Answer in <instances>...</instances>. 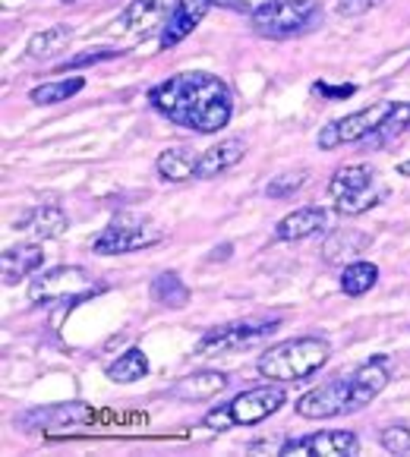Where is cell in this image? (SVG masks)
I'll use <instances>...</instances> for the list:
<instances>
[{"mask_svg": "<svg viewBox=\"0 0 410 457\" xmlns=\"http://www.w3.org/2000/svg\"><path fill=\"white\" fill-rule=\"evenodd\" d=\"M379 281V269L372 262H350L341 271V290L347 296H364Z\"/></svg>", "mask_w": 410, "mask_h": 457, "instance_id": "23", "label": "cell"}, {"mask_svg": "<svg viewBox=\"0 0 410 457\" xmlns=\"http://www.w3.org/2000/svg\"><path fill=\"white\" fill-rule=\"evenodd\" d=\"M391 111H395V101H376V104H370V108L354 111V114L338 117V120L325 123V127L319 129V139H316L319 148L331 152V148L347 145V142L370 139V136L382 127V120L391 114Z\"/></svg>", "mask_w": 410, "mask_h": 457, "instance_id": "7", "label": "cell"}, {"mask_svg": "<svg viewBox=\"0 0 410 457\" xmlns=\"http://www.w3.org/2000/svg\"><path fill=\"white\" fill-rule=\"evenodd\" d=\"M164 240V230L142 215H117L108 228L95 237L92 249L101 256H123L136 249H148Z\"/></svg>", "mask_w": 410, "mask_h": 457, "instance_id": "5", "label": "cell"}, {"mask_svg": "<svg viewBox=\"0 0 410 457\" xmlns=\"http://www.w3.org/2000/svg\"><path fill=\"white\" fill-rule=\"evenodd\" d=\"M196 164H199V158H196L187 145H174V148H164L162 155H158L155 168H158V177H162V180L183 183V180H193L196 177Z\"/></svg>", "mask_w": 410, "mask_h": 457, "instance_id": "19", "label": "cell"}, {"mask_svg": "<svg viewBox=\"0 0 410 457\" xmlns=\"http://www.w3.org/2000/svg\"><path fill=\"white\" fill-rule=\"evenodd\" d=\"M146 372H148V357L139 347H130L127 353H121V357L108 366V378L114 385H133V382H139V378H146Z\"/></svg>", "mask_w": 410, "mask_h": 457, "instance_id": "21", "label": "cell"}, {"mask_svg": "<svg viewBox=\"0 0 410 457\" xmlns=\"http://www.w3.org/2000/svg\"><path fill=\"white\" fill-rule=\"evenodd\" d=\"M82 86H86V79H79V76H73V79H57V82H41V86H35L32 92H29V98H32L35 104H61V101L73 98L76 92H82Z\"/></svg>", "mask_w": 410, "mask_h": 457, "instance_id": "24", "label": "cell"}, {"mask_svg": "<svg viewBox=\"0 0 410 457\" xmlns=\"http://www.w3.org/2000/svg\"><path fill=\"white\" fill-rule=\"evenodd\" d=\"M215 0H177L168 16V26L162 29V47H174L205 20Z\"/></svg>", "mask_w": 410, "mask_h": 457, "instance_id": "13", "label": "cell"}, {"mask_svg": "<svg viewBox=\"0 0 410 457\" xmlns=\"http://www.w3.org/2000/svg\"><path fill=\"white\" fill-rule=\"evenodd\" d=\"M152 300L171 306V310H183L189 303V287L183 284V278L177 271H164L152 281Z\"/></svg>", "mask_w": 410, "mask_h": 457, "instance_id": "22", "label": "cell"}, {"mask_svg": "<svg viewBox=\"0 0 410 457\" xmlns=\"http://www.w3.org/2000/svg\"><path fill=\"white\" fill-rule=\"evenodd\" d=\"M224 388H228V376L215 370H205V372H193V376L171 385V397H177V401H212V397H218Z\"/></svg>", "mask_w": 410, "mask_h": 457, "instance_id": "17", "label": "cell"}, {"mask_svg": "<svg viewBox=\"0 0 410 457\" xmlns=\"http://www.w3.org/2000/svg\"><path fill=\"white\" fill-rule=\"evenodd\" d=\"M278 319H240V322L218 325V328L205 331L202 341L196 344L199 357H218V353H237L243 347H253L272 331H278Z\"/></svg>", "mask_w": 410, "mask_h": 457, "instance_id": "6", "label": "cell"}, {"mask_svg": "<svg viewBox=\"0 0 410 457\" xmlns=\"http://www.w3.org/2000/svg\"><path fill=\"white\" fill-rule=\"evenodd\" d=\"M152 108L193 133H218L228 127L234 98L224 79L212 73H177L148 92Z\"/></svg>", "mask_w": 410, "mask_h": 457, "instance_id": "1", "label": "cell"}, {"mask_svg": "<svg viewBox=\"0 0 410 457\" xmlns=\"http://www.w3.org/2000/svg\"><path fill=\"white\" fill-rule=\"evenodd\" d=\"M13 228L22 230V234H32L35 240H57V237L67 234L70 218L63 215L61 205H35L32 212L16 218Z\"/></svg>", "mask_w": 410, "mask_h": 457, "instance_id": "14", "label": "cell"}, {"mask_svg": "<svg viewBox=\"0 0 410 457\" xmlns=\"http://www.w3.org/2000/svg\"><path fill=\"white\" fill-rule=\"evenodd\" d=\"M382 4L385 0H338L335 13L338 16H364V13H370V10L382 7Z\"/></svg>", "mask_w": 410, "mask_h": 457, "instance_id": "30", "label": "cell"}, {"mask_svg": "<svg viewBox=\"0 0 410 457\" xmlns=\"http://www.w3.org/2000/svg\"><path fill=\"white\" fill-rule=\"evenodd\" d=\"M354 385H350V372L347 376H335L331 382L319 385V388L306 391V395L297 401V413L303 420H331L341 417V413H354Z\"/></svg>", "mask_w": 410, "mask_h": 457, "instance_id": "9", "label": "cell"}, {"mask_svg": "<svg viewBox=\"0 0 410 457\" xmlns=\"http://www.w3.org/2000/svg\"><path fill=\"white\" fill-rule=\"evenodd\" d=\"M41 262H45V253H41L38 243H22V246L7 249V253L0 256V271H4V284L22 281L26 275L38 271Z\"/></svg>", "mask_w": 410, "mask_h": 457, "instance_id": "18", "label": "cell"}, {"mask_svg": "<svg viewBox=\"0 0 410 457\" xmlns=\"http://www.w3.org/2000/svg\"><path fill=\"white\" fill-rule=\"evenodd\" d=\"M331 357V347L325 337L316 335H303V337H290V341L272 344L265 350L255 370L263 372L272 382H303V378L316 376Z\"/></svg>", "mask_w": 410, "mask_h": 457, "instance_id": "2", "label": "cell"}, {"mask_svg": "<svg viewBox=\"0 0 410 457\" xmlns=\"http://www.w3.org/2000/svg\"><path fill=\"white\" fill-rule=\"evenodd\" d=\"M73 41V29L70 26H51V29H41L29 38L26 45V57L29 61H51L57 57L61 51H67V45Z\"/></svg>", "mask_w": 410, "mask_h": 457, "instance_id": "20", "label": "cell"}, {"mask_svg": "<svg viewBox=\"0 0 410 457\" xmlns=\"http://www.w3.org/2000/svg\"><path fill=\"white\" fill-rule=\"evenodd\" d=\"M370 243L366 234H356V230H344V234H331L329 243H325V262L338 265L344 256H354V253H364V246Z\"/></svg>", "mask_w": 410, "mask_h": 457, "instance_id": "25", "label": "cell"}, {"mask_svg": "<svg viewBox=\"0 0 410 457\" xmlns=\"http://www.w3.org/2000/svg\"><path fill=\"white\" fill-rule=\"evenodd\" d=\"M313 92L325 95V98H350L356 88L354 86H325V82H316V86H313Z\"/></svg>", "mask_w": 410, "mask_h": 457, "instance_id": "32", "label": "cell"}, {"mask_svg": "<svg viewBox=\"0 0 410 457\" xmlns=\"http://www.w3.org/2000/svg\"><path fill=\"white\" fill-rule=\"evenodd\" d=\"M306 180H310V174L306 170H288V174H278L269 180V187H265V193L272 195V199H288V195H294L297 189L306 187Z\"/></svg>", "mask_w": 410, "mask_h": 457, "instance_id": "26", "label": "cell"}, {"mask_svg": "<svg viewBox=\"0 0 410 457\" xmlns=\"http://www.w3.org/2000/svg\"><path fill=\"white\" fill-rule=\"evenodd\" d=\"M249 20H253L255 32L265 38H294L322 22V7L316 0H269Z\"/></svg>", "mask_w": 410, "mask_h": 457, "instance_id": "4", "label": "cell"}, {"mask_svg": "<svg viewBox=\"0 0 410 457\" xmlns=\"http://www.w3.org/2000/svg\"><path fill=\"white\" fill-rule=\"evenodd\" d=\"M360 451L354 432H316L306 438H290L281 445V457H354Z\"/></svg>", "mask_w": 410, "mask_h": 457, "instance_id": "11", "label": "cell"}, {"mask_svg": "<svg viewBox=\"0 0 410 457\" xmlns=\"http://www.w3.org/2000/svg\"><path fill=\"white\" fill-rule=\"evenodd\" d=\"M218 7L224 10H234V13H243V16H253L255 10H263L269 0H215Z\"/></svg>", "mask_w": 410, "mask_h": 457, "instance_id": "31", "label": "cell"}, {"mask_svg": "<svg viewBox=\"0 0 410 457\" xmlns=\"http://www.w3.org/2000/svg\"><path fill=\"white\" fill-rule=\"evenodd\" d=\"M288 403V395H284V388L278 382L272 385H259V388H249L243 391V395H237L230 403H224L228 407V417L234 426H255L263 423V420H269L272 413H278Z\"/></svg>", "mask_w": 410, "mask_h": 457, "instance_id": "10", "label": "cell"}, {"mask_svg": "<svg viewBox=\"0 0 410 457\" xmlns=\"http://www.w3.org/2000/svg\"><path fill=\"white\" fill-rule=\"evenodd\" d=\"M63 4H73V0H63Z\"/></svg>", "mask_w": 410, "mask_h": 457, "instance_id": "34", "label": "cell"}, {"mask_svg": "<svg viewBox=\"0 0 410 457\" xmlns=\"http://www.w3.org/2000/svg\"><path fill=\"white\" fill-rule=\"evenodd\" d=\"M32 420H41V423H51V420H61V423H82L88 420V411L82 403H67V407H51V411H35L29 417H22V423H32Z\"/></svg>", "mask_w": 410, "mask_h": 457, "instance_id": "27", "label": "cell"}, {"mask_svg": "<svg viewBox=\"0 0 410 457\" xmlns=\"http://www.w3.org/2000/svg\"><path fill=\"white\" fill-rule=\"evenodd\" d=\"M117 54H121V51H114V47H92V51H86V54L67 57V61L61 63V70H79V67H88V63L114 61Z\"/></svg>", "mask_w": 410, "mask_h": 457, "instance_id": "29", "label": "cell"}, {"mask_svg": "<svg viewBox=\"0 0 410 457\" xmlns=\"http://www.w3.org/2000/svg\"><path fill=\"white\" fill-rule=\"evenodd\" d=\"M243 155H247V142L237 139V136H230V139H222L218 145L205 148V152L199 155V164H196V177H199V180H212V177L224 174V170H230L234 164H240Z\"/></svg>", "mask_w": 410, "mask_h": 457, "instance_id": "15", "label": "cell"}, {"mask_svg": "<svg viewBox=\"0 0 410 457\" xmlns=\"http://www.w3.org/2000/svg\"><path fill=\"white\" fill-rule=\"evenodd\" d=\"M177 0H130L127 10L121 13V20L114 26H121L130 35H152L158 29L168 26V16L174 10Z\"/></svg>", "mask_w": 410, "mask_h": 457, "instance_id": "12", "label": "cell"}, {"mask_svg": "<svg viewBox=\"0 0 410 457\" xmlns=\"http://www.w3.org/2000/svg\"><path fill=\"white\" fill-rule=\"evenodd\" d=\"M397 174H401V177H410V162H401V164H397Z\"/></svg>", "mask_w": 410, "mask_h": 457, "instance_id": "33", "label": "cell"}, {"mask_svg": "<svg viewBox=\"0 0 410 457\" xmlns=\"http://www.w3.org/2000/svg\"><path fill=\"white\" fill-rule=\"evenodd\" d=\"M382 448L389 454H410V429L407 426H389V429L379 436Z\"/></svg>", "mask_w": 410, "mask_h": 457, "instance_id": "28", "label": "cell"}, {"mask_svg": "<svg viewBox=\"0 0 410 457\" xmlns=\"http://www.w3.org/2000/svg\"><path fill=\"white\" fill-rule=\"evenodd\" d=\"M329 195L338 215L356 218L382 202L385 187L379 183V174L370 164H347V168H338L329 180Z\"/></svg>", "mask_w": 410, "mask_h": 457, "instance_id": "3", "label": "cell"}, {"mask_svg": "<svg viewBox=\"0 0 410 457\" xmlns=\"http://www.w3.org/2000/svg\"><path fill=\"white\" fill-rule=\"evenodd\" d=\"M325 209L319 205H306V209H297L290 215H284L281 221L275 224V237L278 240H306V237H316L319 230H325Z\"/></svg>", "mask_w": 410, "mask_h": 457, "instance_id": "16", "label": "cell"}, {"mask_svg": "<svg viewBox=\"0 0 410 457\" xmlns=\"http://www.w3.org/2000/svg\"><path fill=\"white\" fill-rule=\"evenodd\" d=\"M95 281L86 269L79 265H57V269L38 275L29 284V300L32 303H67L82 300V296L95 294Z\"/></svg>", "mask_w": 410, "mask_h": 457, "instance_id": "8", "label": "cell"}]
</instances>
